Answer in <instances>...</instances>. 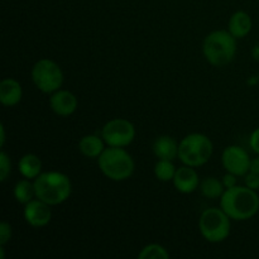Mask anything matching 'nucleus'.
<instances>
[{"instance_id": "20", "label": "nucleus", "mask_w": 259, "mask_h": 259, "mask_svg": "<svg viewBox=\"0 0 259 259\" xmlns=\"http://www.w3.org/2000/svg\"><path fill=\"white\" fill-rule=\"evenodd\" d=\"M176 167L174 162L168 159H158V162L154 166V175L157 180L162 182L174 181L175 174H176Z\"/></svg>"}, {"instance_id": "29", "label": "nucleus", "mask_w": 259, "mask_h": 259, "mask_svg": "<svg viewBox=\"0 0 259 259\" xmlns=\"http://www.w3.org/2000/svg\"><path fill=\"white\" fill-rule=\"evenodd\" d=\"M5 258V253H4V245H0V259Z\"/></svg>"}, {"instance_id": "4", "label": "nucleus", "mask_w": 259, "mask_h": 259, "mask_svg": "<svg viewBox=\"0 0 259 259\" xmlns=\"http://www.w3.org/2000/svg\"><path fill=\"white\" fill-rule=\"evenodd\" d=\"M98 164L104 176L116 182L131 179L136 168L132 156L121 147L108 146L98 157Z\"/></svg>"}, {"instance_id": "25", "label": "nucleus", "mask_w": 259, "mask_h": 259, "mask_svg": "<svg viewBox=\"0 0 259 259\" xmlns=\"http://www.w3.org/2000/svg\"><path fill=\"white\" fill-rule=\"evenodd\" d=\"M249 146L250 148L253 149V152H255L259 156V128L255 129V131L250 134Z\"/></svg>"}, {"instance_id": "27", "label": "nucleus", "mask_w": 259, "mask_h": 259, "mask_svg": "<svg viewBox=\"0 0 259 259\" xmlns=\"http://www.w3.org/2000/svg\"><path fill=\"white\" fill-rule=\"evenodd\" d=\"M249 171L250 172H254V174H258L259 175V156L255 157V158H253L252 161H250Z\"/></svg>"}, {"instance_id": "14", "label": "nucleus", "mask_w": 259, "mask_h": 259, "mask_svg": "<svg viewBox=\"0 0 259 259\" xmlns=\"http://www.w3.org/2000/svg\"><path fill=\"white\" fill-rule=\"evenodd\" d=\"M152 151L158 159L174 161L175 158H179V143L171 136L157 137L152 146Z\"/></svg>"}, {"instance_id": "16", "label": "nucleus", "mask_w": 259, "mask_h": 259, "mask_svg": "<svg viewBox=\"0 0 259 259\" xmlns=\"http://www.w3.org/2000/svg\"><path fill=\"white\" fill-rule=\"evenodd\" d=\"M105 144L103 137L89 134V136L82 137L78 142V151L88 158H98L105 149Z\"/></svg>"}, {"instance_id": "13", "label": "nucleus", "mask_w": 259, "mask_h": 259, "mask_svg": "<svg viewBox=\"0 0 259 259\" xmlns=\"http://www.w3.org/2000/svg\"><path fill=\"white\" fill-rule=\"evenodd\" d=\"M23 98V88L15 78H4L0 82V103L4 106H14Z\"/></svg>"}, {"instance_id": "19", "label": "nucleus", "mask_w": 259, "mask_h": 259, "mask_svg": "<svg viewBox=\"0 0 259 259\" xmlns=\"http://www.w3.org/2000/svg\"><path fill=\"white\" fill-rule=\"evenodd\" d=\"M14 197L22 205H27L28 202L32 201L35 197L34 184L32 182V180L24 177L23 180L18 181L14 186Z\"/></svg>"}, {"instance_id": "18", "label": "nucleus", "mask_w": 259, "mask_h": 259, "mask_svg": "<svg viewBox=\"0 0 259 259\" xmlns=\"http://www.w3.org/2000/svg\"><path fill=\"white\" fill-rule=\"evenodd\" d=\"M199 189L202 196H205L206 199H220L225 191L223 181H220L217 177H206V179H204L202 182H200Z\"/></svg>"}, {"instance_id": "24", "label": "nucleus", "mask_w": 259, "mask_h": 259, "mask_svg": "<svg viewBox=\"0 0 259 259\" xmlns=\"http://www.w3.org/2000/svg\"><path fill=\"white\" fill-rule=\"evenodd\" d=\"M244 182L245 186L249 187L252 190H259V175L254 174V172H248L247 175L244 176Z\"/></svg>"}, {"instance_id": "2", "label": "nucleus", "mask_w": 259, "mask_h": 259, "mask_svg": "<svg viewBox=\"0 0 259 259\" xmlns=\"http://www.w3.org/2000/svg\"><path fill=\"white\" fill-rule=\"evenodd\" d=\"M35 197L55 206L67 201L72 192V184L67 175L57 171L42 172L33 180Z\"/></svg>"}, {"instance_id": "17", "label": "nucleus", "mask_w": 259, "mask_h": 259, "mask_svg": "<svg viewBox=\"0 0 259 259\" xmlns=\"http://www.w3.org/2000/svg\"><path fill=\"white\" fill-rule=\"evenodd\" d=\"M18 171L28 180L37 179L42 174V161L33 153L24 154L18 162Z\"/></svg>"}, {"instance_id": "7", "label": "nucleus", "mask_w": 259, "mask_h": 259, "mask_svg": "<svg viewBox=\"0 0 259 259\" xmlns=\"http://www.w3.org/2000/svg\"><path fill=\"white\" fill-rule=\"evenodd\" d=\"M30 77L35 88L43 94H53L63 85V72L58 63L50 58L37 61L30 71Z\"/></svg>"}, {"instance_id": "10", "label": "nucleus", "mask_w": 259, "mask_h": 259, "mask_svg": "<svg viewBox=\"0 0 259 259\" xmlns=\"http://www.w3.org/2000/svg\"><path fill=\"white\" fill-rule=\"evenodd\" d=\"M24 219L27 224L33 228H43L50 224L52 219V210L51 205L46 204L39 199H33L32 201L24 205Z\"/></svg>"}, {"instance_id": "9", "label": "nucleus", "mask_w": 259, "mask_h": 259, "mask_svg": "<svg viewBox=\"0 0 259 259\" xmlns=\"http://www.w3.org/2000/svg\"><path fill=\"white\" fill-rule=\"evenodd\" d=\"M250 157L245 149L239 146H228L223 151L222 163L225 171L235 176H245L250 168Z\"/></svg>"}, {"instance_id": "22", "label": "nucleus", "mask_w": 259, "mask_h": 259, "mask_svg": "<svg viewBox=\"0 0 259 259\" xmlns=\"http://www.w3.org/2000/svg\"><path fill=\"white\" fill-rule=\"evenodd\" d=\"M10 171H12V162H10L9 156L4 151H2L0 153V181L4 182L10 175Z\"/></svg>"}, {"instance_id": "11", "label": "nucleus", "mask_w": 259, "mask_h": 259, "mask_svg": "<svg viewBox=\"0 0 259 259\" xmlns=\"http://www.w3.org/2000/svg\"><path fill=\"white\" fill-rule=\"evenodd\" d=\"M77 98L68 90H57L51 94L50 108L60 116H70L77 109Z\"/></svg>"}, {"instance_id": "28", "label": "nucleus", "mask_w": 259, "mask_h": 259, "mask_svg": "<svg viewBox=\"0 0 259 259\" xmlns=\"http://www.w3.org/2000/svg\"><path fill=\"white\" fill-rule=\"evenodd\" d=\"M0 133H2V138H0V146L2 147H4V144H5V128H4V125H0Z\"/></svg>"}, {"instance_id": "26", "label": "nucleus", "mask_w": 259, "mask_h": 259, "mask_svg": "<svg viewBox=\"0 0 259 259\" xmlns=\"http://www.w3.org/2000/svg\"><path fill=\"white\" fill-rule=\"evenodd\" d=\"M223 185H224L225 189H230V187H234L237 185V176L230 172H227L224 177H223Z\"/></svg>"}, {"instance_id": "23", "label": "nucleus", "mask_w": 259, "mask_h": 259, "mask_svg": "<svg viewBox=\"0 0 259 259\" xmlns=\"http://www.w3.org/2000/svg\"><path fill=\"white\" fill-rule=\"evenodd\" d=\"M12 239V225L7 222L0 223V245H5Z\"/></svg>"}, {"instance_id": "8", "label": "nucleus", "mask_w": 259, "mask_h": 259, "mask_svg": "<svg viewBox=\"0 0 259 259\" xmlns=\"http://www.w3.org/2000/svg\"><path fill=\"white\" fill-rule=\"evenodd\" d=\"M101 137L108 146L124 148L136 138V128L128 119L115 118L105 123L101 129Z\"/></svg>"}, {"instance_id": "15", "label": "nucleus", "mask_w": 259, "mask_h": 259, "mask_svg": "<svg viewBox=\"0 0 259 259\" xmlns=\"http://www.w3.org/2000/svg\"><path fill=\"white\" fill-rule=\"evenodd\" d=\"M252 18H250V15L247 12H243V10L235 12L230 17L229 23H228V30L237 39H242V38L247 37L250 33V30H252Z\"/></svg>"}, {"instance_id": "5", "label": "nucleus", "mask_w": 259, "mask_h": 259, "mask_svg": "<svg viewBox=\"0 0 259 259\" xmlns=\"http://www.w3.org/2000/svg\"><path fill=\"white\" fill-rule=\"evenodd\" d=\"M212 152V142L201 133L189 134L179 143V159L186 166H204L210 161Z\"/></svg>"}, {"instance_id": "21", "label": "nucleus", "mask_w": 259, "mask_h": 259, "mask_svg": "<svg viewBox=\"0 0 259 259\" xmlns=\"http://www.w3.org/2000/svg\"><path fill=\"white\" fill-rule=\"evenodd\" d=\"M139 259H168L169 253L167 252L166 248L157 243H152V244L146 245L142 248L141 252L138 254Z\"/></svg>"}, {"instance_id": "1", "label": "nucleus", "mask_w": 259, "mask_h": 259, "mask_svg": "<svg viewBox=\"0 0 259 259\" xmlns=\"http://www.w3.org/2000/svg\"><path fill=\"white\" fill-rule=\"evenodd\" d=\"M220 207L235 222L249 220L259 211V196L255 190L247 186L225 189L220 197Z\"/></svg>"}, {"instance_id": "6", "label": "nucleus", "mask_w": 259, "mask_h": 259, "mask_svg": "<svg viewBox=\"0 0 259 259\" xmlns=\"http://www.w3.org/2000/svg\"><path fill=\"white\" fill-rule=\"evenodd\" d=\"M230 218L222 207H209L199 219V230L210 243H222L230 234Z\"/></svg>"}, {"instance_id": "3", "label": "nucleus", "mask_w": 259, "mask_h": 259, "mask_svg": "<svg viewBox=\"0 0 259 259\" xmlns=\"http://www.w3.org/2000/svg\"><path fill=\"white\" fill-rule=\"evenodd\" d=\"M202 53L210 65L215 67L227 66L237 55V38L229 30H214L205 37Z\"/></svg>"}, {"instance_id": "12", "label": "nucleus", "mask_w": 259, "mask_h": 259, "mask_svg": "<svg viewBox=\"0 0 259 259\" xmlns=\"http://www.w3.org/2000/svg\"><path fill=\"white\" fill-rule=\"evenodd\" d=\"M194 168L195 167L184 164L176 169V174L174 177V186L181 194H191L199 189L200 179Z\"/></svg>"}]
</instances>
